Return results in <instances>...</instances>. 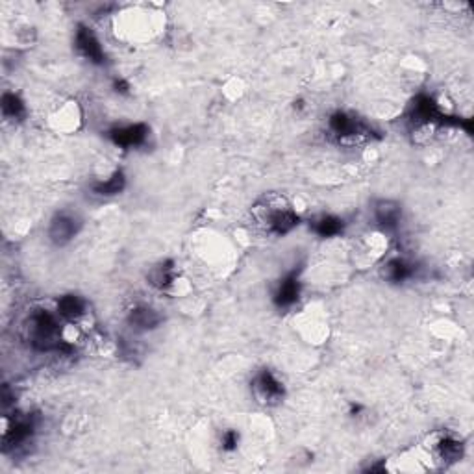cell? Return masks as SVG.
<instances>
[{"instance_id": "1", "label": "cell", "mask_w": 474, "mask_h": 474, "mask_svg": "<svg viewBox=\"0 0 474 474\" xmlns=\"http://www.w3.org/2000/svg\"><path fill=\"white\" fill-rule=\"evenodd\" d=\"M26 332H28V341L37 350H59L64 347V341L59 338L58 321L49 312L40 309L32 313Z\"/></svg>"}, {"instance_id": "2", "label": "cell", "mask_w": 474, "mask_h": 474, "mask_svg": "<svg viewBox=\"0 0 474 474\" xmlns=\"http://www.w3.org/2000/svg\"><path fill=\"white\" fill-rule=\"evenodd\" d=\"M328 124H330V132L333 134V137L345 145H356V143L367 141L372 136V130L365 122L345 112L333 113Z\"/></svg>"}, {"instance_id": "3", "label": "cell", "mask_w": 474, "mask_h": 474, "mask_svg": "<svg viewBox=\"0 0 474 474\" xmlns=\"http://www.w3.org/2000/svg\"><path fill=\"white\" fill-rule=\"evenodd\" d=\"M261 220L265 223V228L274 235H285L298 225V217L289 206H267V210L261 211Z\"/></svg>"}, {"instance_id": "4", "label": "cell", "mask_w": 474, "mask_h": 474, "mask_svg": "<svg viewBox=\"0 0 474 474\" xmlns=\"http://www.w3.org/2000/svg\"><path fill=\"white\" fill-rule=\"evenodd\" d=\"M410 117L417 126H432L435 122H443L445 124L449 121V117H445L439 112L437 104L434 102V98L428 97V95H419L415 98V102L411 106Z\"/></svg>"}, {"instance_id": "5", "label": "cell", "mask_w": 474, "mask_h": 474, "mask_svg": "<svg viewBox=\"0 0 474 474\" xmlns=\"http://www.w3.org/2000/svg\"><path fill=\"white\" fill-rule=\"evenodd\" d=\"M148 130L147 124H141V122H137V124H128V126H119L113 128L112 132H109V139H112L115 145L122 148H132V147H139L143 143L147 141Z\"/></svg>"}, {"instance_id": "6", "label": "cell", "mask_w": 474, "mask_h": 474, "mask_svg": "<svg viewBox=\"0 0 474 474\" xmlns=\"http://www.w3.org/2000/svg\"><path fill=\"white\" fill-rule=\"evenodd\" d=\"M254 391L263 402L274 404L284 398V384L274 377L273 372L265 369L254 378Z\"/></svg>"}, {"instance_id": "7", "label": "cell", "mask_w": 474, "mask_h": 474, "mask_svg": "<svg viewBox=\"0 0 474 474\" xmlns=\"http://www.w3.org/2000/svg\"><path fill=\"white\" fill-rule=\"evenodd\" d=\"M76 49H78L80 54L83 56L89 61L100 65L106 61V54H104V49L100 41L97 40V35L91 32V28H85V26H80L78 32H76Z\"/></svg>"}, {"instance_id": "8", "label": "cell", "mask_w": 474, "mask_h": 474, "mask_svg": "<svg viewBox=\"0 0 474 474\" xmlns=\"http://www.w3.org/2000/svg\"><path fill=\"white\" fill-rule=\"evenodd\" d=\"M78 228L80 223L76 217L69 215V213H61V215H58L52 220L49 235L56 244H65L73 239L74 235L78 234Z\"/></svg>"}, {"instance_id": "9", "label": "cell", "mask_w": 474, "mask_h": 474, "mask_svg": "<svg viewBox=\"0 0 474 474\" xmlns=\"http://www.w3.org/2000/svg\"><path fill=\"white\" fill-rule=\"evenodd\" d=\"M34 432V422L32 419L20 417L11 422V426L6 425L4 428V449H15L30 439V435Z\"/></svg>"}, {"instance_id": "10", "label": "cell", "mask_w": 474, "mask_h": 474, "mask_svg": "<svg viewBox=\"0 0 474 474\" xmlns=\"http://www.w3.org/2000/svg\"><path fill=\"white\" fill-rule=\"evenodd\" d=\"M298 297H300V282L295 274H289L276 285L273 300L278 308H291L293 304H297Z\"/></svg>"}, {"instance_id": "11", "label": "cell", "mask_w": 474, "mask_h": 474, "mask_svg": "<svg viewBox=\"0 0 474 474\" xmlns=\"http://www.w3.org/2000/svg\"><path fill=\"white\" fill-rule=\"evenodd\" d=\"M128 323L137 330H152L162 323V315L148 306H137L128 313Z\"/></svg>"}, {"instance_id": "12", "label": "cell", "mask_w": 474, "mask_h": 474, "mask_svg": "<svg viewBox=\"0 0 474 474\" xmlns=\"http://www.w3.org/2000/svg\"><path fill=\"white\" fill-rule=\"evenodd\" d=\"M374 217H377L378 225L384 228H395L401 220V206L389 201L378 202L374 208Z\"/></svg>"}, {"instance_id": "13", "label": "cell", "mask_w": 474, "mask_h": 474, "mask_svg": "<svg viewBox=\"0 0 474 474\" xmlns=\"http://www.w3.org/2000/svg\"><path fill=\"white\" fill-rule=\"evenodd\" d=\"M58 313L64 319H69V321L82 317L83 313H85V300L76 297V295H67V297L59 298Z\"/></svg>"}, {"instance_id": "14", "label": "cell", "mask_w": 474, "mask_h": 474, "mask_svg": "<svg viewBox=\"0 0 474 474\" xmlns=\"http://www.w3.org/2000/svg\"><path fill=\"white\" fill-rule=\"evenodd\" d=\"M413 265L408 263L406 259H391L389 263L386 265V269H384V276L387 280H391L395 284L398 282H404V280L411 278L413 276Z\"/></svg>"}, {"instance_id": "15", "label": "cell", "mask_w": 474, "mask_h": 474, "mask_svg": "<svg viewBox=\"0 0 474 474\" xmlns=\"http://www.w3.org/2000/svg\"><path fill=\"white\" fill-rule=\"evenodd\" d=\"M313 230L321 237H333L343 232V220L336 215H324L313 223Z\"/></svg>"}, {"instance_id": "16", "label": "cell", "mask_w": 474, "mask_h": 474, "mask_svg": "<svg viewBox=\"0 0 474 474\" xmlns=\"http://www.w3.org/2000/svg\"><path fill=\"white\" fill-rule=\"evenodd\" d=\"M0 108H2L4 117H8V119H20V117H25V113H26L25 102H23V100H20V98L15 93L2 95Z\"/></svg>"}, {"instance_id": "17", "label": "cell", "mask_w": 474, "mask_h": 474, "mask_svg": "<svg viewBox=\"0 0 474 474\" xmlns=\"http://www.w3.org/2000/svg\"><path fill=\"white\" fill-rule=\"evenodd\" d=\"M124 177H122V172H115L113 177L106 178V180L98 182V184H95L93 186V191L97 193V195H119L122 189H124Z\"/></svg>"}, {"instance_id": "18", "label": "cell", "mask_w": 474, "mask_h": 474, "mask_svg": "<svg viewBox=\"0 0 474 474\" xmlns=\"http://www.w3.org/2000/svg\"><path fill=\"white\" fill-rule=\"evenodd\" d=\"M150 280L152 284L160 289L171 285L174 282V265H172V261H165V263H162L160 267L152 271Z\"/></svg>"}, {"instance_id": "19", "label": "cell", "mask_w": 474, "mask_h": 474, "mask_svg": "<svg viewBox=\"0 0 474 474\" xmlns=\"http://www.w3.org/2000/svg\"><path fill=\"white\" fill-rule=\"evenodd\" d=\"M461 454H463V446H461L460 441L452 439V437H445L439 443V456L443 460L456 461L460 460Z\"/></svg>"}, {"instance_id": "20", "label": "cell", "mask_w": 474, "mask_h": 474, "mask_svg": "<svg viewBox=\"0 0 474 474\" xmlns=\"http://www.w3.org/2000/svg\"><path fill=\"white\" fill-rule=\"evenodd\" d=\"M237 443H239V435H237V432L234 430L225 432V435H223V449L232 452V450L237 449Z\"/></svg>"}, {"instance_id": "21", "label": "cell", "mask_w": 474, "mask_h": 474, "mask_svg": "<svg viewBox=\"0 0 474 474\" xmlns=\"http://www.w3.org/2000/svg\"><path fill=\"white\" fill-rule=\"evenodd\" d=\"M113 88H115V91H117V93L126 95V93H128V89H130V85H128L126 80L119 78V80H115V83H113Z\"/></svg>"}]
</instances>
